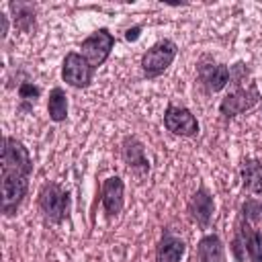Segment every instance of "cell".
<instances>
[{
  "label": "cell",
  "instance_id": "obj_19",
  "mask_svg": "<svg viewBox=\"0 0 262 262\" xmlns=\"http://www.w3.org/2000/svg\"><path fill=\"white\" fill-rule=\"evenodd\" d=\"M242 219L250 225H256L262 219V203H258L256 199H248L242 205Z\"/></svg>",
  "mask_w": 262,
  "mask_h": 262
},
{
  "label": "cell",
  "instance_id": "obj_7",
  "mask_svg": "<svg viewBox=\"0 0 262 262\" xmlns=\"http://www.w3.org/2000/svg\"><path fill=\"white\" fill-rule=\"evenodd\" d=\"M164 127L180 137H194L199 133V121L186 106L168 104L164 111Z\"/></svg>",
  "mask_w": 262,
  "mask_h": 262
},
{
  "label": "cell",
  "instance_id": "obj_10",
  "mask_svg": "<svg viewBox=\"0 0 262 262\" xmlns=\"http://www.w3.org/2000/svg\"><path fill=\"white\" fill-rule=\"evenodd\" d=\"M186 209H188V217H190L192 223H196L199 227H209L211 225V219H213V213H215V203H213L211 192L205 186H199V190L190 196Z\"/></svg>",
  "mask_w": 262,
  "mask_h": 262
},
{
  "label": "cell",
  "instance_id": "obj_9",
  "mask_svg": "<svg viewBox=\"0 0 262 262\" xmlns=\"http://www.w3.org/2000/svg\"><path fill=\"white\" fill-rule=\"evenodd\" d=\"M100 201H102V209H104L108 219L117 217L123 211V205H125V184H123V180L119 176H108L102 182Z\"/></svg>",
  "mask_w": 262,
  "mask_h": 262
},
{
  "label": "cell",
  "instance_id": "obj_8",
  "mask_svg": "<svg viewBox=\"0 0 262 262\" xmlns=\"http://www.w3.org/2000/svg\"><path fill=\"white\" fill-rule=\"evenodd\" d=\"M121 156L125 166L137 174V176H145L149 172V160L145 156V145L135 137V135H127L121 143Z\"/></svg>",
  "mask_w": 262,
  "mask_h": 262
},
{
  "label": "cell",
  "instance_id": "obj_14",
  "mask_svg": "<svg viewBox=\"0 0 262 262\" xmlns=\"http://www.w3.org/2000/svg\"><path fill=\"white\" fill-rule=\"evenodd\" d=\"M10 12H12V20L14 27L23 33H31L35 29V20H37V12L35 6L31 2H10L8 4Z\"/></svg>",
  "mask_w": 262,
  "mask_h": 262
},
{
  "label": "cell",
  "instance_id": "obj_18",
  "mask_svg": "<svg viewBox=\"0 0 262 262\" xmlns=\"http://www.w3.org/2000/svg\"><path fill=\"white\" fill-rule=\"evenodd\" d=\"M246 252L250 262H262V231L250 227L248 239H246Z\"/></svg>",
  "mask_w": 262,
  "mask_h": 262
},
{
  "label": "cell",
  "instance_id": "obj_13",
  "mask_svg": "<svg viewBox=\"0 0 262 262\" xmlns=\"http://www.w3.org/2000/svg\"><path fill=\"white\" fill-rule=\"evenodd\" d=\"M184 252H186V244L180 237L166 233V235H162V239L158 244L156 258H158V262H180Z\"/></svg>",
  "mask_w": 262,
  "mask_h": 262
},
{
  "label": "cell",
  "instance_id": "obj_17",
  "mask_svg": "<svg viewBox=\"0 0 262 262\" xmlns=\"http://www.w3.org/2000/svg\"><path fill=\"white\" fill-rule=\"evenodd\" d=\"M250 227H252L250 223H246L244 219H239L237 229H235V235H233V239L229 244V250H231V256H233L235 262H244L246 256H248V252H246V239H248Z\"/></svg>",
  "mask_w": 262,
  "mask_h": 262
},
{
  "label": "cell",
  "instance_id": "obj_11",
  "mask_svg": "<svg viewBox=\"0 0 262 262\" xmlns=\"http://www.w3.org/2000/svg\"><path fill=\"white\" fill-rule=\"evenodd\" d=\"M199 80L209 94L219 92L229 84V68L223 63H201Z\"/></svg>",
  "mask_w": 262,
  "mask_h": 262
},
{
  "label": "cell",
  "instance_id": "obj_22",
  "mask_svg": "<svg viewBox=\"0 0 262 262\" xmlns=\"http://www.w3.org/2000/svg\"><path fill=\"white\" fill-rule=\"evenodd\" d=\"M6 35H8V16L0 12V37L6 39Z\"/></svg>",
  "mask_w": 262,
  "mask_h": 262
},
{
  "label": "cell",
  "instance_id": "obj_4",
  "mask_svg": "<svg viewBox=\"0 0 262 262\" xmlns=\"http://www.w3.org/2000/svg\"><path fill=\"white\" fill-rule=\"evenodd\" d=\"M258 102H260V90H258V86L254 82L239 84L229 94L223 96V100L219 104V113L223 115L225 121H229V119H233V117H237V115L254 108Z\"/></svg>",
  "mask_w": 262,
  "mask_h": 262
},
{
  "label": "cell",
  "instance_id": "obj_15",
  "mask_svg": "<svg viewBox=\"0 0 262 262\" xmlns=\"http://www.w3.org/2000/svg\"><path fill=\"white\" fill-rule=\"evenodd\" d=\"M196 258H199V262H221L223 242L219 239V235L209 233V235L201 237V242L196 246Z\"/></svg>",
  "mask_w": 262,
  "mask_h": 262
},
{
  "label": "cell",
  "instance_id": "obj_16",
  "mask_svg": "<svg viewBox=\"0 0 262 262\" xmlns=\"http://www.w3.org/2000/svg\"><path fill=\"white\" fill-rule=\"evenodd\" d=\"M47 113H49V119L55 121V123H61L68 119V94L63 88L55 86L51 92H49V98H47Z\"/></svg>",
  "mask_w": 262,
  "mask_h": 262
},
{
  "label": "cell",
  "instance_id": "obj_20",
  "mask_svg": "<svg viewBox=\"0 0 262 262\" xmlns=\"http://www.w3.org/2000/svg\"><path fill=\"white\" fill-rule=\"evenodd\" d=\"M39 96H41V88L37 84H33V82H20L18 84V98L23 102H29L33 106Z\"/></svg>",
  "mask_w": 262,
  "mask_h": 262
},
{
  "label": "cell",
  "instance_id": "obj_2",
  "mask_svg": "<svg viewBox=\"0 0 262 262\" xmlns=\"http://www.w3.org/2000/svg\"><path fill=\"white\" fill-rule=\"evenodd\" d=\"M37 203H39V209L41 213L45 215L47 221L59 225L63 223L68 217H70V211H72V196L70 192L57 184V182H45L39 190V196H37Z\"/></svg>",
  "mask_w": 262,
  "mask_h": 262
},
{
  "label": "cell",
  "instance_id": "obj_3",
  "mask_svg": "<svg viewBox=\"0 0 262 262\" xmlns=\"http://www.w3.org/2000/svg\"><path fill=\"white\" fill-rule=\"evenodd\" d=\"M178 53V47L172 39H162L158 43H154L141 57V70H143V76L145 78H158L162 76L174 61Z\"/></svg>",
  "mask_w": 262,
  "mask_h": 262
},
{
  "label": "cell",
  "instance_id": "obj_6",
  "mask_svg": "<svg viewBox=\"0 0 262 262\" xmlns=\"http://www.w3.org/2000/svg\"><path fill=\"white\" fill-rule=\"evenodd\" d=\"M92 76H94V68L86 61V57L82 53L72 51L63 57L61 78L72 88H88L92 84Z\"/></svg>",
  "mask_w": 262,
  "mask_h": 262
},
{
  "label": "cell",
  "instance_id": "obj_5",
  "mask_svg": "<svg viewBox=\"0 0 262 262\" xmlns=\"http://www.w3.org/2000/svg\"><path fill=\"white\" fill-rule=\"evenodd\" d=\"M113 47H115V37H113V33L108 31V29H96L90 37H86L84 41H82V45H80V49H82V55L86 57V61L96 70L98 66H102L106 59H108V55H111V51H113Z\"/></svg>",
  "mask_w": 262,
  "mask_h": 262
},
{
  "label": "cell",
  "instance_id": "obj_1",
  "mask_svg": "<svg viewBox=\"0 0 262 262\" xmlns=\"http://www.w3.org/2000/svg\"><path fill=\"white\" fill-rule=\"evenodd\" d=\"M31 172H33V160L27 147L16 137L6 135L2 139V172H0V180H2L0 211L6 217L16 215L20 203L25 201Z\"/></svg>",
  "mask_w": 262,
  "mask_h": 262
},
{
  "label": "cell",
  "instance_id": "obj_21",
  "mask_svg": "<svg viewBox=\"0 0 262 262\" xmlns=\"http://www.w3.org/2000/svg\"><path fill=\"white\" fill-rule=\"evenodd\" d=\"M139 35H141V27H139V25H135V27H131V29H127V31H125V39H127V41H131V43H133V41H137V39H139Z\"/></svg>",
  "mask_w": 262,
  "mask_h": 262
},
{
  "label": "cell",
  "instance_id": "obj_12",
  "mask_svg": "<svg viewBox=\"0 0 262 262\" xmlns=\"http://www.w3.org/2000/svg\"><path fill=\"white\" fill-rule=\"evenodd\" d=\"M239 176H242V186L252 192V194H260L262 192V162L248 158L242 162L239 166Z\"/></svg>",
  "mask_w": 262,
  "mask_h": 262
}]
</instances>
